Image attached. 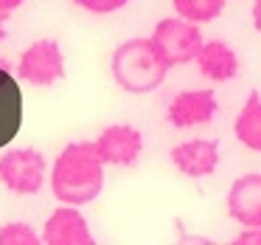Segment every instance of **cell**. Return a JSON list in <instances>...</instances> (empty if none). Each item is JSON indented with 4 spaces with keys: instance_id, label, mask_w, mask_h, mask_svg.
<instances>
[{
    "instance_id": "cell-17",
    "label": "cell",
    "mask_w": 261,
    "mask_h": 245,
    "mask_svg": "<svg viewBox=\"0 0 261 245\" xmlns=\"http://www.w3.org/2000/svg\"><path fill=\"white\" fill-rule=\"evenodd\" d=\"M23 3H25V0H0V12H14V9H20V6H23Z\"/></svg>"
},
{
    "instance_id": "cell-6",
    "label": "cell",
    "mask_w": 261,
    "mask_h": 245,
    "mask_svg": "<svg viewBox=\"0 0 261 245\" xmlns=\"http://www.w3.org/2000/svg\"><path fill=\"white\" fill-rule=\"evenodd\" d=\"M216 110H219V99L211 87H199V91H182L169 102L166 110V121L177 130H188L197 124H208L214 121Z\"/></svg>"
},
{
    "instance_id": "cell-7",
    "label": "cell",
    "mask_w": 261,
    "mask_h": 245,
    "mask_svg": "<svg viewBox=\"0 0 261 245\" xmlns=\"http://www.w3.org/2000/svg\"><path fill=\"white\" fill-rule=\"evenodd\" d=\"M96 149L107 166H135L143 152V136L132 124H110L96 138Z\"/></svg>"
},
{
    "instance_id": "cell-3",
    "label": "cell",
    "mask_w": 261,
    "mask_h": 245,
    "mask_svg": "<svg viewBox=\"0 0 261 245\" xmlns=\"http://www.w3.org/2000/svg\"><path fill=\"white\" fill-rule=\"evenodd\" d=\"M152 42L158 46L160 57L169 62V68H177V65H188L197 59L199 48H202V31H199L197 23L186 17H163L152 31Z\"/></svg>"
},
{
    "instance_id": "cell-8",
    "label": "cell",
    "mask_w": 261,
    "mask_h": 245,
    "mask_svg": "<svg viewBox=\"0 0 261 245\" xmlns=\"http://www.w3.org/2000/svg\"><path fill=\"white\" fill-rule=\"evenodd\" d=\"M42 242L45 245H93L96 237H93V231L87 226L85 214L79 211V206L62 203L45 220Z\"/></svg>"
},
{
    "instance_id": "cell-19",
    "label": "cell",
    "mask_w": 261,
    "mask_h": 245,
    "mask_svg": "<svg viewBox=\"0 0 261 245\" xmlns=\"http://www.w3.org/2000/svg\"><path fill=\"white\" fill-rule=\"evenodd\" d=\"M6 12H0V42H3V37H6Z\"/></svg>"
},
{
    "instance_id": "cell-18",
    "label": "cell",
    "mask_w": 261,
    "mask_h": 245,
    "mask_svg": "<svg viewBox=\"0 0 261 245\" xmlns=\"http://www.w3.org/2000/svg\"><path fill=\"white\" fill-rule=\"evenodd\" d=\"M253 29L261 34V0H255V3H253Z\"/></svg>"
},
{
    "instance_id": "cell-5",
    "label": "cell",
    "mask_w": 261,
    "mask_h": 245,
    "mask_svg": "<svg viewBox=\"0 0 261 245\" xmlns=\"http://www.w3.org/2000/svg\"><path fill=\"white\" fill-rule=\"evenodd\" d=\"M17 76L34 87H51L65 79V54L57 40H37L20 54Z\"/></svg>"
},
{
    "instance_id": "cell-14",
    "label": "cell",
    "mask_w": 261,
    "mask_h": 245,
    "mask_svg": "<svg viewBox=\"0 0 261 245\" xmlns=\"http://www.w3.org/2000/svg\"><path fill=\"white\" fill-rule=\"evenodd\" d=\"M42 234H37L29 222H6L0 228V245H40Z\"/></svg>"
},
{
    "instance_id": "cell-11",
    "label": "cell",
    "mask_w": 261,
    "mask_h": 245,
    "mask_svg": "<svg viewBox=\"0 0 261 245\" xmlns=\"http://www.w3.org/2000/svg\"><path fill=\"white\" fill-rule=\"evenodd\" d=\"M194 62L199 65V74L211 82H230V79H236V74H239L236 51L222 40L202 42V48H199Z\"/></svg>"
},
{
    "instance_id": "cell-1",
    "label": "cell",
    "mask_w": 261,
    "mask_h": 245,
    "mask_svg": "<svg viewBox=\"0 0 261 245\" xmlns=\"http://www.w3.org/2000/svg\"><path fill=\"white\" fill-rule=\"evenodd\" d=\"M104 161L96 141H70L51 166V192L59 203L87 206L104 189Z\"/></svg>"
},
{
    "instance_id": "cell-12",
    "label": "cell",
    "mask_w": 261,
    "mask_h": 245,
    "mask_svg": "<svg viewBox=\"0 0 261 245\" xmlns=\"http://www.w3.org/2000/svg\"><path fill=\"white\" fill-rule=\"evenodd\" d=\"M233 136L242 147L250 152H261V93L250 91L244 107L239 110L236 121H233Z\"/></svg>"
},
{
    "instance_id": "cell-10",
    "label": "cell",
    "mask_w": 261,
    "mask_h": 245,
    "mask_svg": "<svg viewBox=\"0 0 261 245\" xmlns=\"http://www.w3.org/2000/svg\"><path fill=\"white\" fill-rule=\"evenodd\" d=\"M227 214L239 226H261V172H247L230 183Z\"/></svg>"
},
{
    "instance_id": "cell-16",
    "label": "cell",
    "mask_w": 261,
    "mask_h": 245,
    "mask_svg": "<svg viewBox=\"0 0 261 245\" xmlns=\"http://www.w3.org/2000/svg\"><path fill=\"white\" fill-rule=\"evenodd\" d=\"M236 245H261V226H242V231L233 237Z\"/></svg>"
},
{
    "instance_id": "cell-9",
    "label": "cell",
    "mask_w": 261,
    "mask_h": 245,
    "mask_svg": "<svg viewBox=\"0 0 261 245\" xmlns=\"http://www.w3.org/2000/svg\"><path fill=\"white\" fill-rule=\"evenodd\" d=\"M169 158L186 177H208L219 166V144L211 138H191L171 147Z\"/></svg>"
},
{
    "instance_id": "cell-13",
    "label": "cell",
    "mask_w": 261,
    "mask_h": 245,
    "mask_svg": "<svg viewBox=\"0 0 261 245\" xmlns=\"http://www.w3.org/2000/svg\"><path fill=\"white\" fill-rule=\"evenodd\" d=\"M174 6V14L191 20L197 26H205V23H214L222 12H225L227 0H171Z\"/></svg>"
},
{
    "instance_id": "cell-2",
    "label": "cell",
    "mask_w": 261,
    "mask_h": 245,
    "mask_svg": "<svg viewBox=\"0 0 261 245\" xmlns=\"http://www.w3.org/2000/svg\"><path fill=\"white\" fill-rule=\"evenodd\" d=\"M110 71L121 91L132 93V96H146L166 82L169 62L160 57L152 37H132L113 51Z\"/></svg>"
},
{
    "instance_id": "cell-4",
    "label": "cell",
    "mask_w": 261,
    "mask_h": 245,
    "mask_svg": "<svg viewBox=\"0 0 261 245\" xmlns=\"http://www.w3.org/2000/svg\"><path fill=\"white\" fill-rule=\"evenodd\" d=\"M45 155L31 147H14L0 155V183L9 192L17 194H37L48 175Z\"/></svg>"
},
{
    "instance_id": "cell-15",
    "label": "cell",
    "mask_w": 261,
    "mask_h": 245,
    "mask_svg": "<svg viewBox=\"0 0 261 245\" xmlns=\"http://www.w3.org/2000/svg\"><path fill=\"white\" fill-rule=\"evenodd\" d=\"M73 3L90 14H113V12H121L129 0H73Z\"/></svg>"
}]
</instances>
